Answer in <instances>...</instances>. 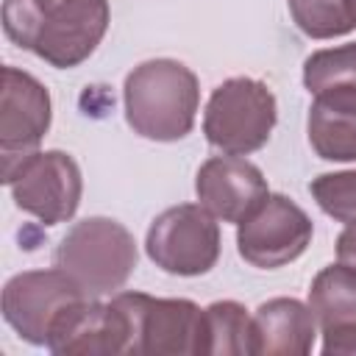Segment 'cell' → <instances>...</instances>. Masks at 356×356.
<instances>
[{
    "label": "cell",
    "mask_w": 356,
    "mask_h": 356,
    "mask_svg": "<svg viewBox=\"0 0 356 356\" xmlns=\"http://www.w3.org/2000/svg\"><path fill=\"white\" fill-rule=\"evenodd\" d=\"M312 197L317 206L339 220V222H353L356 220V170L345 172H323L312 181Z\"/></svg>",
    "instance_id": "d6986e66"
},
{
    "label": "cell",
    "mask_w": 356,
    "mask_h": 356,
    "mask_svg": "<svg viewBox=\"0 0 356 356\" xmlns=\"http://www.w3.org/2000/svg\"><path fill=\"white\" fill-rule=\"evenodd\" d=\"M250 320V353L256 356H306L317 337L312 309L295 298H273Z\"/></svg>",
    "instance_id": "5bb4252c"
},
{
    "label": "cell",
    "mask_w": 356,
    "mask_h": 356,
    "mask_svg": "<svg viewBox=\"0 0 356 356\" xmlns=\"http://www.w3.org/2000/svg\"><path fill=\"white\" fill-rule=\"evenodd\" d=\"M275 125V97L256 78L222 81L203 114L206 142L231 156H248L267 145Z\"/></svg>",
    "instance_id": "277c9868"
},
{
    "label": "cell",
    "mask_w": 356,
    "mask_h": 356,
    "mask_svg": "<svg viewBox=\"0 0 356 356\" xmlns=\"http://www.w3.org/2000/svg\"><path fill=\"white\" fill-rule=\"evenodd\" d=\"M195 192L200 206H206L222 222H242L250 217L261 200L270 195L267 181L256 164L239 156L209 159L195 178Z\"/></svg>",
    "instance_id": "7c38bea8"
},
{
    "label": "cell",
    "mask_w": 356,
    "mask_h": 356,
    "mask_svg": "<svg viewBox=\"0 0 356 356\" xmlns=\"http://www.w3.org/2000/svg\"><path fill=\"white\" fill-rule=\"evenodd\" d=\"M6 184L11 186L17 209L42 220L44 225L70 220L78 211L83 189L81 170L64 150L31 153Z\"/></svg>",
    "instance_id": "ba28073f"
},
{
    "label": "cell",
    "mask_w": 356,
    "mask_h": 356,
    "mask_svg": "<svg viewBox=\"0 0 356 356\" xmlns=\"http://www.w3.org/2000/svg\"><path fill=\"white\" fill-rule=\"evenodd\" d=\"M309 145L325 161H356V86H331L309 108Z\"/></svg>",
    "instance_id": "9a60e30c"
},
{
    "label": "cell",
    "mask_w": 356,
    "mask_h": 356,
    "mask_svg": "<svg viewBox=\"0 0 356 356\" xmlns=\"http://www.w3.org/2000/svg\"><path fill=\"white\" fill-rule=\"evenodd\" d=\"M53 261L86 295H106L125 286L131 278L136 267V242L122 222L86 217L64 234Z\"/></svg>",
    "instance_id": "3957f363"
},
{
    "label": "cell",
    "mask_w": 356,
    "mask_h": 356,
    "mask_svg": "<svg viewBox=\"0 0 356 356\" xmlns=\"http://www.w3.org/2000/svg\"><path fill=\"white\" fill-rule=\"evenodd\" d=\"M303 83L312 95L331 86H356V42L312 53L303 64Z\"/></svg>",
    "instance_id": "ac0fdd59"
},
{
    "label": "cell",
    "mask_w": 356,
    "mask_h": 356,
    "mask_svg": "<svg viewBox=\"0 0 356 356\" xmlns=\"http://www.w3.org/2000/svg\"><path fill=\"white\" fill-rule=\"evenodd\" d=\"M47 348L58 356L128 353V325L117 303L78 298L58 312L50 325Z\"/></svg>",
    "instance_id": "8fae6325"
},
{
    "label": "cell",
    "mask_w": 356,
    "mask_h": 356,
    "mask_svg": "<svg viewBox=\"0 0 356 356\" xmlns=\"http://www.w3.org/2000/svg\"><path fill=\"white\" fill-rule=\"evenodd\" d=\"M128 325V353H203V309L184 298L120 292L111 298Z\"/></svg>",
    "instance_id": "5b68a950"
},
{
    "label": "cell",
    "mask_w": 356,
    "mask_h": 356,
    "mask_svg": "<svg viewBox=\"0 0 356 356\" xmlns=\"http://www.w3.org/2000/svg\"><path fill=\"white\" fill-rule=\"evenodd\" d=\"M145 248L164 273L203 275L220 259V228L206 206L181 203L150 222Z\"/></svg>",
    "instance_id": "8992f818"
},
{
    "label": "cell",
    "mask_w": 356,
    "mask_h": 356,
    "mask_svg": "<svg viewBox=\"0 0 356 356\" xmlns=\"http://www.w3.org/2000/svg\"><path fill=\"white\" fill-rule=\"evenodd\" d=\"M122 97L125 120L139 136L175 142L195 125L200 89L186 64L175 58H153L128 72Z\"/></svg>",
    "instance_id": "7a4b0ae2"
},
{
    "label": "cell",
    "mask_w": 356,
    "mask_h": 356,
    "mask_svg": "<svg viewBox=\"0 0 356 356\" xmlns=\"http://www.w3.org/2000/svg\"><path fill=\"white\" fill-rule=\"evenodd\" d=\"M289 11L312 39H334L356 28V0H289Z\"/></svg>",
    "instance_id": "e0dca14e"
},
{
    "label": "cell",
    "mask_w": 356,
    "mask_h": 356,
    "mask_svg": "<svg viewBox=\"0 0 356 356\" xmlns=\"http://www.w3.org/2000/svg\"><path fill=\"white\" fill-rule=\"evenodd\" d=\"M250 331L253 320L236 300H217L203 309V353H250Z\"/></svg>",
    "instance_id": "2e32d148"
},
{
    "label": "cell",
    "mask_w": 356,
    "mask_h": 356,
    "mask_svg": "<svg viewBox=\"0 0 356 356\" xmlns=\"http://www.w3.org/2000/svg\"><path fill=\"white\" fill-rule=\"evenodd\" d=\"M78 298L86 292L64 270H28L3 286V317L25 342L47 345L53 320Z\"/></svg>",
    "instance_id": "30bf717a"
},
{
    "label": "cell",
    "mask_w": 356,
    "mask_h": 356,
    "mask_svg": "<svg viewBox=\"0 0 356 356\" xmlns=\"http://www.w3.org/2000/svg\"><path fill=\"white\" fill-rule=\"evenodd\" d=\"M108 28L106 0H6V36L42 61L70 70L86 61Z\"/></svg>",
    "instance_id": "6da1fadb"
},
{
    "label": "cell",
    "mask_w": 356,
    "mask_h": 356,
    "mask_svg": "<svg viewBox=\"0 0 356 356\" xmlns=\"http://www.w3.org/2000/svg\"><path fill=\"white\" fill-rule=\"evenodd\" d=\"M312 234L314 225L298 203L286 195H267L261 206L239 222L236 248L248 264L275 270L295 261L309 248Z\"/></svg>",
    "instance_id": "52a82bcc"
},
{
    "label": "cell",
    "mask_w": 356,
    "mask_h": 356,
    "mask_svg": "<svg viewBox=\"0 0 356 356\" xmlns=\"http://www.w3.org/2000/svg\"><path fill=\"white\" fill-rule=\"evenodd\" d=\"M50 128V95L25 70L3 67L0 89V161L3 184L19 170V164L36 153Z\"/></svg>",
    "instance_id": "9c48e42d"
},
{
    "label": "cell",
    "mask_w": 356,
    "mask_h": 356,
    "mask_svg": "<svg viewBox=\"0 0 356 356\" xmlns=\"http://www.w3.org/2000/svg\"><path fill=\"white\" fill-rule=\"evenodd\" d=\"M309 309L323 331V353L356 356V264L323 267L312 281Z\"/></svg>",
    "instance_id": "4fadbf2b"
},
{
    "label": "cell",
    "mask_w": 356,
    "mask_h": 356,
    "mask_svg": "<svg viewBox=\"0 0 356 356\" xmlns=\"http://www.w3.org/2000/svg\"><path fill=\"white\" fill-rule=\"evenodd\" d=\"M337 259L345 264H356V220L348 222V228L337 239Z\"/></svg>",
    "instance_id": "ffe728a7"
}]
</instances>
